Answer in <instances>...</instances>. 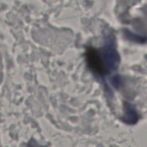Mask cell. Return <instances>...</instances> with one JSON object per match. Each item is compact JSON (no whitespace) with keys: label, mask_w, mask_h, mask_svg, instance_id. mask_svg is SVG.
Listing matches in <instances>:
<instances>
[{"label":"cell","mask_w":147,"mask_h":147,"mask_svg":"<svg viewBox=\"0 0 147 147\" xmlns=\"http://www.w3.org/2000/svg\"><path fill=\"white\" fill-rule=\"evenodd\" d=\"M119 60L112 39H108L100 51L93 48L88 49L86 51L88 65L99 76H105L115 70L119 64Z\"/></svg>","instance_id":"cell-1"},{"label":"cell","mask_w":147,"mask_h":147,"mask_svg":"<svg viewBox=\"0 0 147 147\" xmlns=\"http://www.w3.org/2000/svg\"><path fill=\"white\" fill-rule=\"evenodd\" d=\"M138 113L135 111V109L129 103H126L125 105V121L126 123L130 124H133L138 121Z\"/></svg>","instance_id":"cell-2"}]
</instances>
